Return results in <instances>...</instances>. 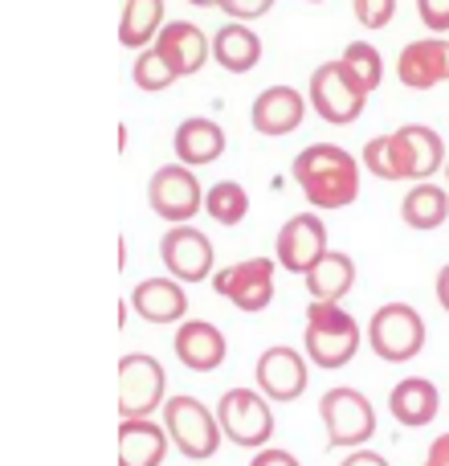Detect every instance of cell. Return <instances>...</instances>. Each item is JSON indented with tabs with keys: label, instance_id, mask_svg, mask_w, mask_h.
<instances>
[{
	"label": "cell",
	"instance_id": "7c38bea8",
	"mask_svg": "<svg viewBox=\"0 0 449 466\" xmlns=\"http://www.w3.org/2000/svg\"><path fill=\"white\" fill-rule=\"evenodd\" d=\"M213 241L205 238L196 226H172L160 238V262L168 266V274L176 282H205L213 279Z\"/></svg>",
	"mask_w": 449,
	"mask_h": 466
},
{
	"label": "cell",
	"instance_id": "83f0119b",
	"mask_svg": "<svg viewBox=\"0 0 449 466\" xmlns=\"http://www.w3.org/2000/svg\"><path fill=\"white\" fill-rule=\"evenodd\" d=\"M339 62L347 66V74H352V78L360 82L368 95L380 86V82H384V57H380V49L368 46V41H352V46L339 54Z\"/></svg>",
	"mask_w": 449,
	"mask_h": 466
},
{
	"label": "cell",
	"instance_id": "7402d4cb",
	"mask_svg": "<svg viewBox=\"0 0 449 466\" xmlns=\"http://www.w3.org/2000/svg\"><path fill=\"white\" fill-rule=\"evenodd\" d=\"M172 147H176V160L188 164V168H205V164L221 160L224 152V131L217 119H205V115H193L176 127L172 136Z\"/></svg>",
	"mask_w": 449,
	"mask_h": 466
},
{
	"label": "cell",
	"instance_id": "4316f807",
	"mask_svg": "<svg viewBox=\"0 0 449 466\" xmlns=\"http://www.w3.org/2000/svg\"><path fill=\"white\" fill-rule=\"evenodd\" d=\"M205 213H209L217 226H241L249 213V193L237 185V180H221L205 193Z\"/></svg>",
	"mask_w": 449,
	"mask_h": 466
},
{
	"label": "cell",
	"instance_id": "277c9868",
	"mask_svg": "<svg viewBox=\"0 0 449 466\" xmlns=\"http://www.w3.org/2000/svg\"><path fill=\"white\" fill-rule=\"evenodd\" d=\"M306 106H314V115H319L323 123L344 127V123H355L364 115V106H368V90H364L360 82L347 74V66L335 57V62H323L319 70L311 74Z\"/></svg>",
	"mask_w": 449,
	"mask_h": 466
},
{
	"label": "cell",
	"instance_id": "ab89813d",
	"mask_svg": "<svg viewBox=\"0 0 449 466\" xmlns=\"http://www.w3.org/2000/svg\"><path fill=\"white\" fill-rule=\"evenodd\" d=\"M311 5H319V0H311Z\"/></svg>",
	"mask_w": 449,
	"mask_h": 466
},
{
	"label": "cell",
	"instance_id": "f35d334b",
	"mask_svg": "<svg viewBox=\"0 0 449 466\" xmlns=\"http://www.w3.org/2000/svg\"><path fill=\"white\" fill-rule=\"evenodd\" d=\"M442 168H445V180H449V160H445V164H442Z\"/></svg>",
	"mask_w": 449,
	"mask_h": 466
},
{
	"label": "cell",
	"instance_id": "44dd1931",
	"mask_svg": "<svg viewBox=\"0 0 449 466\" xmlns=\"http://www.w3.org/2000/svg\"><path fill=\"white\" fill-rule=\"evenodd\" d=\"M437 410H442V393H437V385L425 377H404L401 385L388 393V413L409 430L429 426V421L437 418Z\"/></svg>",
	"mask_w": 449,
	"mask_h": 466
},
{
	"label": "cell",
	"instance_id": "8992f818",
	"mask_svg": "<svg viewBox=\"0 0 449 466\" xmlns=\"http://www.w3.org/2000/svg\"><path fill=\"white\" fill-rule=\"evenodd\" d=\"M368 344L380 360L409 364L425 348V319L409 303H384L368 323Z\"/></svg>",
	"mask_w": 449,
	"mask_h": 466
},
{
	"label": "cell",
	"instance_id": "cb8c5ba5",
	"mask_svg": "<svg viewBox=\"0 0 449 466\" xmlns=\"http://www.w3.org/2000/svg\"><path fill=\"white\" fill-rule=\"evenodd\" d=\"M303 279H306V290H311L314 303H339V299L355 287V262L344 249H327Z\"/></svg>",
	"mask_w": 449,
	"mask_h": 466
},
{
	"label": "cell",
	"instance_id": "2e32d148",
	"mask_svg": "<svg viewBox=\"0 0 449 466\" xmlns=\"http://www.w3.org/2000/svg\"><path fill=\"white\" fill-rule=\"evenodd\" d=\"M306 119V98L298 95L294 86H265L262 95L254 98V111H249V123H254L257 136H290L298 131V123Z\"/></svg>",
	"mask_w": 449,
	"mask_h": 466
},
{
	"label": "cell",
	"instance_id": "7a4b0ae2",
	"mask_svg": "<svg viewBox=\"0 0 449 466\" xmlns=\"http://www.w3.org/2000/svg\"><path fill=\"white\" fill-rule=\"evenodd\" d=\"M364 331L355 323V315H347L339 303H311L306 307V331L303 348L319 369H344L352 364V356L360 352Z\"/></svg>",
	"mask_w": 449,
	"mask_h": 466
},
{
	"label": "cell",
	"instance_id": "836d02e7",
	"mask_svg": "<svg viewBox=\"0 0 449 466\" xmlns=\"http://www.w3.org/2000/svg\"><path fill=\"white\" fill-rule=\"evenodd\" d=\"M249 466H303V462H298L290 451H274V446H262V451H257V459L249 462Z\"/></svg>",
	"mask_w": 449,
	"mask_h": 466
},
{
	"label": "cell",
	"instance_id": "f546056e",
	"mask_svg": "<svg viewBox=\"0 0 449 466\" xmlns=\"http://www.w3.org/2000/svg\"><path fill=\"white\" fill-rule=\"evenodd\" d=\"M360 164L372 172V177H380V180H401V160H396V144H393V136H376V139H368V144H364Z\"/></svg>",
	"mask_w": 449,
	"mask_h": 466
},
{
	"label": "cell",
	"instance_id": "8fae6325",
	"mask_svg": "<svg viewBox=\"0 0 449 466\" xmlns=\"http://www.w3.org/2000/svg\"><path fill=\"white\" fill-rule=\"evenodd\" d=\"M254 377H257V393H262L265 401H298V397L306 393L311 369H306V360H303L298 348L274 344L257 356Z\"/></svg>",
	"mask_w": 449,
	"mask_h": 466
},
{
	"label": "cell",
	"instance_id": "ffe728a7",
	"mask_svg": "<svg viewBox=\"0 0 449 466\" xmlns=\"http://www.w3.org/2000/svg\"><path fill=\"white\" fill-rule=\"evenodd\" d=\"M209 57L229 74H249L257 62H262V37H257L245 21H229L213 33Z\"/></svg>",
	"mask_w": 449,
	"mask_h": 466
},
{
	"label": "cell",
	"instance_id": "30bf717a",
	"mask_svg": "<svg viewBox=\"0 0 449 466\" xmlns=\"http://www.w3.org/2000/svg\"><path fill=\"white\" fill-rule=\"evenodd\" d=\"M213 290L237 311H265L274 303V262L270 258H245V262H233L224 270H213Z\"/></svg>",
	"mask_w": 449,
	"mask_h": 466
},
{
	"label": "cell",
	"instance_id": "52a82bcc",
	"mask_svg": "<svg viewBox=\"0 0 449 466\" xmlns=\"http://www.w3.org/2000/svg\"><path fill=\"white\" fill-rule=\"evenodd\" d=\"M217 426L233 446L245 451H262L274 438V413L257 389H229L217 401Z\"/></svg>",
	"mask_w": 449,
	"mask_h": 466
},
{
	"label": "cell",
	"instance_id": "e0dca14e",
	"mask_svg": "<svg viewBox=\"0 0 449 466\" xmlns=\"http://www.w3.org/2000/svg\"><path fill=\"white\" fill-rule=\"evenodd\" d=\"M172 348H176V360L185 364V369H193V372L221 369L224 352H229L221 328L217 323H209V319H180L176 336H172Z\"/></svg>",
	"mask_w": 449,
	"mask_h": 466
},
{
	"label": "cell",
	"instance_id": "e575fe53",
	"mask_svg": "<svg viewBox=\"0 0 449 466\" xmlns=\"http://www.w3.org/2000/svg\"><path fill=\"white\" fill-rule=\"evenodd\" d=\"M425 466H449V434H442V438H434V442H429Z\"/></svg>",
	"mask_w": 449,
	"mask_h": 466
},
{
	"label": "cell",
	"instance_id": "d6a6232c",
	"mask_svg": "<svg viewBox=\"0 0 449 466\" xmlns=\"http://www.w3.org/2000/svg\"><path fill=\"white\" fill-rule=\"evenodd\" d=\"M217 8H224L229 21H257V16H265L274 8V0H221Z\"/></svg>",
	"mask_w": 449,
	"mask_h": 466
},
{
	"label": "cell",
	"instance_id": "ba28073f",
	"mask_svg": "<svg viewBox=\"0 0 449 466\" xmlns=\"http://www.w3.org/2000/svg\"><path fill=\"white\" fill-rule=\"evenodd\" d=\"M147 205L155 218L185 226L205 209V188L188 164H164L152 180H147Z\"/></svg>",
	"mask_w": 449,
	"mask_h": 466
},
{
	"label": "cell",
	"instance_id": "f1b7e54d",
	"mask_svg": "<svg viewBox=\"0 0 449 466\" xmlns=\"http://www.w3.org/2000/svg\"><path fill=\"white\" fill-rule=\"evenodd\" d=\"M131 78H135L139 90H152V95H155V90H168L172 82H180L176 70H172V66L164 62L160 54H155V46L144 49V54L135 57V66H131Z\"/></svg>",
	"mask_w": 449,
	"mask_h": 466
},
{
	"label": "cell",
	"instance_id": "74e56055",
	"mask_svg": "<svg viewBox=\"0 0 449 466\" xmlns=\"http://www.w3.org/2000/svg\"><path fill=\"white\" fill-rule=\"evenodd\" d=\"M188 5H196V8H217L221 0H188Z\"/></svg>",
	"mask_w": 449,
	"mask_h": 466
},
{
	"label": "cell",
	"instance_id": "d6986e66",
	"mask_svg": "<svg viewBox=\"0 0 449 466\" xmlns=\"http://www.w3.org/2000/svg\"><path fill=\"white\" fill-rule=\"evenodd\" d=\"M131 307L144 315L147 323H180L188 315V295L185 282L176 279H144L131 290Z\"/></svg>",
	"mask_w": 449,
	"mask_h": 466
},
{
	"label": "cell",
	"instance_id": "4fadbf2b",
	"mask_svg": "<svg viewBox=\"0 0 449 466\" xmlns=\"http://www.w3.org/2000/svg\"><path fill=\"white\" fill-rule=\"evenodd\" d=\"M278 266L290 274H306L323 254H327V226L319 213H294L274 238Z\"/></svg>",
	"mask_w": 449,
	"mask_h": 466
},
{
	"label": "cell",
	"instance_id": "8d00e7d4",
	"mask_svg": "<svg viewBox=\"0 0 449 466\" xmlns=\"http://www.w3.org/2000/svg\"><path fill=\"white\" fill-rule=\"evenodd\" d=\"M437 303L449 311V262L442 266V274H437Z\"/></svg>",
	"mask_w": 449,
	"mask_h": 466
},
{
	"label": "cell",
	"instance_id": "d4e9b609",
	"mask_svg": "<svg viewBox=\"0 0 449 466\" xmlns=\"http://www.w3.org/2000/svg\"><path fill=\"white\" fill-rule=\"evenodd\" d=\"M401 218L409 229H421V233L442 229L449 221V193L442 185H434V180H417L401 201Z\"/></svg>",
	"mask_w": 449,
	"mask_h": 466
},
{
	"label": "cell",
	"instance_id": "9a60e30c",
	"mask_svg": "<svg viewBox=\"0 0 449 466\" xmlns=\"http://www.w3.org/2000/svg\"><path fill=\"white\" fill-rule=\"evenodd\" d=\"M396 78L409 90H434L449 82V41L445 37H425L409 41L396 57Z\"/></svg>",
	"mask_w": 449,
	"mask_h": 466
},
{
	"label": "cell",
	"instance_id": "3957f363",
	"mask_svg": "<svg viewBox=\"0 0 449 466\" xmlns=\"http://www.w3.org/2000/svg\"><path fill=\"white\" fill-rule=\"evenodd\" d=\"M319 418L327 430V446H335V451H360L376 434V410L360 389H327L319 401Z\"/></svg>",
	"mask_w": 449,
	"mask_h": 466
},
{
	"label": "cell",
	"instance_id": "6da1fadb",
	"mask_svg": "<svg viewBox=\"0 0 449 466\" xmlns=\"http://www.w3.org/2000/svg\"><path fill=\"white\" fill-rule=\"evenodd\" d=\"M294 185L314 209H347L360 197V164L339 144H311L294 156Z\"/></svg>",
	"mask_w": 449,
	"mask_h": 466
},
{
	"label": "cell",
	"instance_id": "1f68e13d",
	"mask_svg": "<svg viewBox=\"0 0 449 466\" xmlns=\"http://www.w3.org/2000/svg\"><path fill=\"white\" fill-rule=\"evenodd\" d=\"M417 16L429 33H449V0H417Z\"/></svg>",
	"mask_w": 449,
	"mask_h": 466
},
{
	"label": "cell",
	"instance_id": "484cf974",
	"mask_svg": "<svg viewBox=\"0 0 449 466\" xmlns=\"http://www.w3.org/2000/svg\"><path fill=\"white\" fill-rule=\"evenodd\" d=\"M164 0H127L119 21V41L127 49H147V41H155V33L164 29Z\"/></svg>",
	"mask_w": 449,
	"mask_h": 466
},
{
	"label": "cell",
	"instance_id": "5bb4252c",
	"mask_svg": "<svg viewBox=\"0 0 449 466\" xmlns=\"http://www.w3.org/2000/svg\"><path fill=\"white\" fill-rule=\"evenodd\" d=\"M396 144V160H401V180H429L434 172H442L445 164V144L434 127L425 123H404V127L393 131Z\"/></svg>",
	"mask_w": 449,
	"mask_h": 466
},
{
	"label": "cell",
	"instance_id": "4dcf8cb0",
	"mask_svg": "<svg viewBox=\"0 0 449 466\" xmlns=\"http://www.w3.org/2000/svg\"><path fill=\"white\" fill-rule=\"evenodd\" d=\"M352 13L364 29H384L396 16V0H352Z\"/></svg>",
	"mask_w": 449,
	"mask_h": 466
},
{
	"label": "cell",
	"instance_id": "603a6c76",
	"mask_svg": "<svg viewBox=\"0 0 449 466\" xmlns=\"http://www.w3.org/2000/svg\"><path fill=\"white\" fill-rule=\"evenodd\" d=\"M168 454V430L152 418H123L119 426V466H160Z\"/></svg>",
	"mask_w": 449,
	"mask_h": 466
},
{
	"label": "cell",
	"instance_id": "ac0fdd59",
	"mask_svg": "<svg viewBox=\"0 0 449 466\" xmlns=\"http://www.w3.org/2000/svg\"><path fill=\"white\" fill-rule=\"evenodd\" d=\"M155 54L176 70V78H188V74H196L205 62H209V37H205L193 21H168L160 29Z\"/></svg>",
	"mask_w": 449,
	"mask_h": 466
},
{
	"label": "cell",
	"instance_id": "5b68a950",
	"mask_svg": "<svg viewBox=\"0 0 449 466\" xmlns=\"http://www.w3.org/2000/svg\"><path fill=\"white\" fill-rule=\"evenodd\" d=\"M164 430H168V442H176V451L196 462L213 459L224 438L217 426V413L205 401H196V397H172V401H164Z\"/></svg>",
	"mask_w": 449,
	"mask_h": 466
},
{
	"label": "cell",
	"instance_id": "9c48e42d",
	"mask_svg": "<svg viewBox=\"0 0 449 466\" xmlns=\"http://www.w3.org/2000/svg\"><path fill=\"white\" fill-rule=\"evenodd\" d=\"M168 372L155 356L127 352L119 360V413L123 418H152L164 405Z\"/></svg>",
	"mask_w": 449,
	"mask_h": 466
},
{
	"label": "cell",
	"instance_id": "d590c367",
	"mask_svg": "<svg viewBox=\"0 0 449 466\" xmlns=\"http://www.w3.org/2000/svg\"><path fill=\"white\" fill-rule=\"evenodd\" d=\"M339 466H388V459L384 454H376V451H352Z\"/></svg>",
	"mask_w": 449,
	"mask_h": 466
}]
</instances>
